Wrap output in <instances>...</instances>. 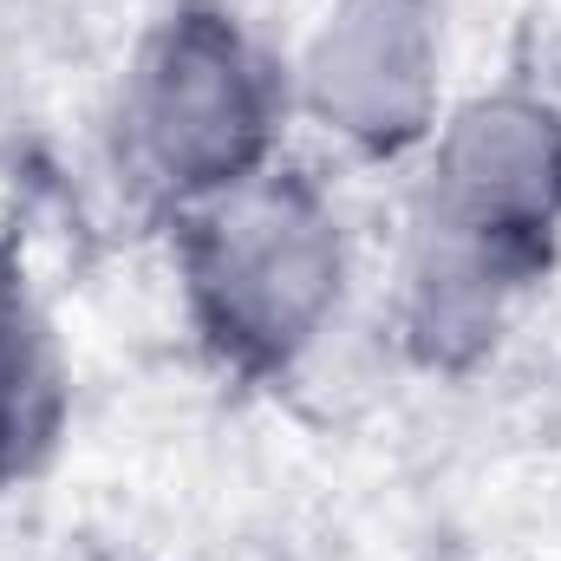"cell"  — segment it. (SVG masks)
I'll return each mask as SVG.
<instances>
[{"instance_id":"1","label":"cell","mask_w":561,"mask_h":561,"mask_svg":"<svg viewBox=\"0 0 561 561\" xmlns=\"http://www.w3.org/2000/svg\"><path fill=\"white\" fill-rule=\"evenodd\" d=\"M561 229V112L523 92L463 105L431 150L405 262V333L431 366L477 359Z\"/></svg>"},{"instance_id":"2","label":"cell","mask_w":561,"mask_h":561,"mask_svg":"<svg viewBox=\"0 0 561 561\" xmlns=\"http://www.w3.org/2000/svg\"><path fill=\"white\" fill-rule=\"evenodd\" d=\"M176 229L196 333L229 373L268 379L320 340L340 307L346 242L327 196L300 170L268 163L249 183L190 203Z\"/></svg>"},{"instance_id":"3","label":"cell","mask_w":561,"mask_h":561,"mask_svg":"<svg viewBox=\"0 0 561 561\" xmlns=\"http://www.w3.org/2000/svg\"><path fill=\"white\" fill-rule=\"evenodd\" d=\"M287 112L275 66L216 0H183L138 53L125 92L131 163L176 203H209L275 163Z\"/></svg>"},{"instance_id":"4","label":"cell","mask_w":561,"mask_h":561,"mask_svg":"<svg viewBox=\"0 0 561 561\" xmlns=\"http://www.w3.org/2000/svg\"><path fill=\"white\" fill-rule=\"evenodd\" d=\"M437 13L431 0H340L307 46V112L346 144L392 157L437 131Z\"/></svg>"},{"instance_id":"5","label":"cell","mask_w":561,"mask_h":561,"mask_svg":"<svg viewBox=\"0 0 561 561\" xmlns=\"http://www.w3.org/2000/svg\"><path fill=\"white\" fill-rule=\"evenodd\" d=\"M66 419V379L53 333L20 287V268L0 262V490L39 470Z\"/></svg>"}]
</instances>
